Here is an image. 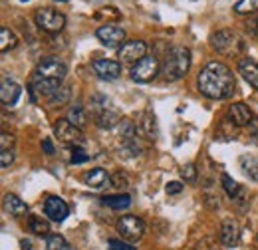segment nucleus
Wrapping results in <instances>:
<instances>
[{"mask_svg":"<svg viewBox=\"0 0 258 250\" xmlns=\"http://www.w3.org/2000/svg\"><path fill=\"white\" fill-rule=\"evenodd\" d=\"M256 28H258V22H256ZM256 32H258V30H256Z\"/></svg>","mask_w":258,"mask_h":250,"instance_id":"obj_40","label":"nucleus"},{"mask_svg":"<svg viewBox=\"0 0 258 250\" xmlns=\"http://www.w3.org/2000/svg\"><path fill=\"white\" fill-rule=\"evenodd\" d=\"M70 99V86H60L54 94L50 95V105H64Z\"/></svg>","mask_w":258,"mask_h":250,"instance_id":"obj_28","label":"nucleus"},{"mask_svg":"<svg viewBox=\"0 0 258 250\" xmlns=\"http://www.w3.org/2000/svg\"><path fill=\"white\" fill-rule=\"evenodd\" d=\"M97 40L103 44V46H107V48H117L119 44L123 46L125 42V30L123 28H119V26H115V24H105V26H101V28H97L96 32Z\"/></svg>","mask_w":258,"mask_h":250,"instance_id":"obj_10","label":"nucleus"},{"mask_svg":"<svg viewBox=\"0 0 258 250\" xmlns=\"http://www.w3.org/2000/svg\"><path fill=\"white\" fill-rule=\"evenodd\" d=\"M42 149H44L46 155H54V145H52L50 139H44V141H42Z\"/></svg>","mask_w":258,"mask_h":250,"instance_id":"obj_36","label":"nucleus"},{"mask_svg":"<svg viewBox=\"0 0 258 250\" xmlns=\"http://www.w3.org/2000/svg\"><path fill=\"white\" fill-rule=\"evenodd\" d=\"M197 88L209 99H228L234 94L236 82L230 68H226L223 62H209L199 72Z\"/></svg>","mask_w":258,"mask_h":250,"instance_id":"obj_1","label":"nucleus"},{"mask_svg":"<svg viewBox=\"0 0 258 250\" xmlns=\"http://www.w3.org/2000/svg\"><path fill=\"white\" fill-rule=\"evenodd\" d=\"M161 72V64L155 56H145L143 60H139L137 64H133L131 68V78L139 84H147L151 80L157 78V74Z\"/></svg>","mask_w":258,"mask_h":250,"instance_id":"obj_6","label":"nucleus"},{"mask_svg":"<svg viewBox=\"0 0 258 250\" xmlns=\"http://www.w3.org/2000/svg\"><path fill=\"white\" fill-rule=\"evenodd\" d=\"M103 205L117 209V211H123L131 205V197L129 195H107V197H103Z\"/></svg>","mask_w":258,"mask_h":250,"instance_id":"obj_23","label":"nucleus"},{"mask_svg":"<svg viewBox=\"0 0 258 250\" xmlns=\"http://www.w3.org/2000/svg\"><path fill=\"white\" fill-rule=\"evenodd\" d=\"M240 169L246 173L248 179L258 181V159L252 155H242L240 157Z\"/></svg>","mask_w":258,"mask_h":250,"instance_id":"obj_22","label":"nucleus"},{"mask_svg":"<svg viewBox=\"0 0 258 250\" xmlns=\"http://www.w3.org/2000/svg\"><path fill=\"white\" fill-rule=\"evenodd\" d=\"M107 246H109V250H135L131 244L121 242V240H115V238H111V240L107 242Z\"/></svg>","mask_w":258,"mask_h":250,"instance_id":"obj_33","label":"nucleus"},{"mask_svg":"<svg viewBox=\"0 0 258 250\" xmlns=\"http://www.w3.org/2000/svg\"><path fill=\"white\" fill-rule=\"evenodd\" d=\"M92 155H88L82 147H74V155H72V163L78 165V163H84V161H90Z\"/></svg>","mask_w":258,"mask_h":250,"instance_id":"obj_31","label":"nucleus"},{"mask_svg":"<svg viewBox=\"0 0 258 250\" xmlns=\"http://www.w3.org/2000/svg\"><path fill=\"white\" fill-rule=\"evenodd\" d=\"M94 72H96L97 78L105 80V82H113L121 76V64L115 62V60H107V58H101L92 64Z\"/></svg>","mask_w":258,"mask_h":250,"instance_id":"obj_11","label":"nucleus"},{"mask_svg":"<svg viewBox=\"0 0 258 250\" xmlns=\"http://www.w3.org/2000/svg\"><path fill=\"white\" fill-rule=\"evenodd\" d=\"M238 238H240V234H238V224L232 219L223 220V224H221V240H223V244L228 246V248H230V246H236V244H238Z\"/></svg>","mask_w":258,"mask_h":250,"instance_id":"obj_18","label":"nucleus"},{"mask_svg":"<svg viewBox=\"0 0 258 250\" xmlns=\"http://www.w3.org/2000/svg\"><path fill=\"white\" fill-rule=\"evenodd\" d=\"M228 117L236 127H244V125H250V121L254 119V113L246 103H232L228 107Z\"/></svg>","mask_w":258,"mask_h":250,"instance_id":"obj_16","label":"nucleus"},{"mask_svg":"<svg viewBox=\"0 0 258 250\" xmlns=\"http://www.w3.org/2000/svg\"><path fill=\"white\" fill-rule=\"evenodd\" d=\"M44 213L46 217L54 222H62L64 219H68L70 215V209L60 197H48L46 203H44Z\"/></svg>","mask_w":258,"mask_h":250,"instance_id":"obj_13","label":"nucleus"},{"mask_svg":"<svg viewBox=\"0 0 258 250\" xmlns=\"http://www.w3.org/2000/svg\"><path fill=\"white\" fill-rule=\"evenodd\" d=\"M28 226H30V230H32L34 234H38V236H50V224H48V220L46 219H40V217H30L28 220Z\"/></svg>","mask_w":258,"mask_h":250,"instance_id":"obj_25","label":"nucleus"},{"mask_svg":"<svg viewBox=\"0 0 258 250\" xmlns=\"http://www.w3.org/2000/svg\"><path fill=\"white\" fill-rule=\"evenodd\" d=\"M68 121H70V123H74L76 127H80V129H84L86 123H88L86 107H84V105H80V103L72 105V107H70V111H68Z\"/></svg>","mask_w":258,"mask_h":250,"instance_id":"obj_21","label":"nucleus"},{"mask_svg":"<svg viewBox=\"0 0 258 250\" xmlns=\"http://www.w3.org/2000/svg\"><path fill=\"white\" fill-rule=\"evenodd\" d=\"M46 250H72V246L62 234H50L46 238Z\"/></svg>","mask_w":258,"mask_h":250,"instance_id":"obj_26","label":"nucleus"},{"mask_svg":"<svg viewBox=\"0 0 258 250\" xmlns=\"http://www.w3.org/2000/svg\"><path fill=\"white\" fill-rule=\"evenodd\" d=\"M16 44H18V38L14 36V32L10 28H6V26H2L0 28V50L8 52V50L16 48Z\"/></svg>","mask_w":258,"mask_h":250,"instance_id":"obj_24","label":"nucleus"},{"mask_svg":"<svg viewBox=\"0 0 258 250\" xmlns=\"http://www.w3.org/2000/svg\"><path fill=\"white\" fill-rule=\"evenodd\" d=\"M117 232L121 234V238H125L129 242H137L145 234V224L139 217L125 215V217L117 220Z\"/></svg>","mask_w":258,"mask_h":250,"instance_id":"obj_7","label":"nucleus"},{"mask_svg":"<svg viewBox=\"0 0 258 250\" xmlns=\"http://www.w3.org/2000/svg\"><path fill=\"white\" fill-rule=\"evenodd\" d=\"M223 187H225V191H226V195L230 197V199H234L236 195H238V191H240V187H238V183L230 177V175H223Z\"/></svg>","mask_w":258,"mask_h":250,"instance_id":"obj_29","label":"nucleus"},{"mask_svg":"<svg viewBox=\"0 0 258 250\" xmlns=\"http://www.w3.org/2000/svg\"><path fill=\"white\" fill-rule=\"evenodd\" d=\"M252 141H254V145H258V131L252 133Z\"/></svg>","mask_w":258,"mask_h":250,"instance_id":"obj_38","label":"nucleus"},{"mask_svg":"<svg viewBox=\"0 0 258 250\" xmlns=\"http://www.w3.org/2000/svg\"><path fill=\"white\" fill-rule=\"evenodd\" d=\"M4 209L6 213H10L12 217H24L28 213V205L18 197V195H6L4 197Z\"/></svg>","mask_w":258,"mask_h":250,"instance_id":"obj_20","label":"nucleus"},{"mask_svg":"<svg viewBox=\"0 0 258 250\" xmlns=\"http://www.w3.org/2000/svg\"><path fill=\"white\" fill-rule=\"evenodd\" d=\"M238 74H240L254 90H258V64L254 62V60L242 58V60L238 62Z\"/></svg>","mask_w":258,"mask_h":250,"instance_id":"obj_19","label":"nucleus"},{"mask_svg":"<svg viewBox=\"0 0 258 250\" xmlns=\"http://www.w3.org/2000/svg\"><path fill=\"white\" fill-rule=\"evenodd\" d=\"M66 74H68V68L60 58H54V56H48V58H42L36 70H34V76L36 78H42V80H52V82H64Z\"/></svg>","mask_w":258,"mask_h":250,"instance_id":"obj_4","label":"nucleus"},{"mask_svg":"<svg viewBox=\"0 0 258 250\" xmlns=\"http://www.w3.org/2000/svg\"><path fill=\"white\" fill-rule=\"evenodd\" d=\"M105 103L107 101H103L101 105L94 103V107H96V123L101 129H111L117 123H121V119H119V113L115 109H111V107H105Z\"/></svg>","mask_w":258,"mask_h":250,"instance_id":"obj_14","label":"nucleus"},{"mask_svg":"<svg viewBox=\"0 0 258 250\" xmlns=\"http://www.w3.org/2000/svg\"><path fill=\"white\" fill-rule=\"evenodd\" d=\"M181 191H183V183H179V181L167 183V193H169V195H179Z\"/></svg>","mask_w":258,"mask_h":250,"instance_id":"obj_35","label":"nucleus"},{"mask_svg":"<svg viewBox=\"0 0 258 250\" xmlns=\"http://www.w3.org/2000/svg\"><path fill=\"white\" fill-rule=\"evenodd\" d=\"M236 14H254L258 12V0H238L234 4Z\"/></svg>","mask_w":258,"mask_h":250,"instance_id":"obj_27","label":"nucleus"},{"mask_svg":"<svg viewBox=\"0 0 258 250\" xmlns=\"http://www.w3.org/2000/svg\"><path fill=\"white\" fill-rule=\"evenodd\" d=\"M0 163H2V169H8V167L14 163V151H2Z\"/></svg>","mask_w":258,"mask_h":250,"instance_id":"obj_34","label":"nucleus"},{"mask_svg":"<svg viewBox=\"0 0 258 250\" xmlns=\"http://www.w3.org/2000/svg\"><path fill=\"white\" fill-rule=\"evenodd\" d=\"M22 248H24V250H30V242H26V240H22Z\"/></svg>","mask_w":258,"mask_h":250,"instance_id":"obj_37","label":"nucleus"},{"mask_svg":"<svg viewBox=\"0 0 258 250\" xmlns=\"http://www.w3.org/2000/svg\"><path fill=\"white\" fill-rule=\"evenodd\" d=\"M117 56L123 64H137L147 56V44L143 40H129L119 48Z\"/></svg>","mask_w":258,"mask_h":250,"instance_id":"obj_9","label":"nucleus"},{"mask_svg":"<svg viewBox=\"0 0 258 250\" xmlns=\"http://www.w3.org/2000/svg\"><path fill=\"white\" fill-rule=\"evenodd\" d=\"M211 46H213L219 54L226 56V58H238V56H242L244 50H246L244 38H242L238 32L230 30V28L215 32V34L211 36Z\"/></svg>","mask_w":258,"mask_h":250,"instance_id":"obj_3","label":"nucleus"},{"mask_svg":"<svg viewBox=\"0 0 258 250\" xmlns=\"http://www.w3.org/2000/svg\"><path fill=\"white\" fill-rule=\"evenodd\" d=\"M22 94V88L20 84H16L12 78L4 76L2 78V84H0V99L4 105H14L18 101V97Z\"/></svg>","mask_w":258,"mask_h":250,"instance_id":"obj_15","label":"nucleus"},{"mask_svg":"<svg viewBox=\"0 0 258 250\" xmlns=\"http://www.w3.org/2000/svg\"><path fill=\"white\" fill-rule=\"evenodd\" d=\"M38 28H42L44 32H50V34H58V32L64 30L66 26V16L62 12L54 10V8H40L36 10V16H34Z\"/></svg>","mask_w":258,"mask_h":250,"instance_id":"obj_5","label":"nucleus"},{"mask_svg":"<svg viewBox=\"0 0 258 250\" xmlns=\"http://www.w3.org/2000/svg\"><path fill=\"white\" fill-rule=\"evenodd\" d=\"M181 177H183L187 183H195V181H197V167H195V163H187V165L181 169Z\"/></svg>","mask_w":258,"mask_h":250,"instance_id":"obj_30","label":"nucleus"},{"mask_svg":"<svg viewBox=\"0 0 258 250\" xmlns=\"http://www.w3.org/2000/svg\"><path fill=\"white\" fill-rule=\"evenodd\" d=\"M137 131L141 137H145L147 141H155L159 137V129H157V119L151 111H143L137 119Z\"/></svg>","mask_w":258,"mask_h":250,"instance_id":"obj_12","label":"nucleus"},{"mask_svg":"<svg viewBox=\"0 0 258 250\" xmlns=\"http://www.w3.org/2000/svg\"><path fill=\"white\" fill-rule=\"evenodd\" d=\"M56 2H68V0H56Z\"/></svg>","mask_w":258,"mask_h":250,"instance_id":"obj_39","label":"nucleus"},{"mask_svg":"<svg viewBox=\"0 0 258 250\" xmlns=\"http://www.w3.org/2000/svg\"><path fill=\"white\" fill-rule=\"evenodd\" d=\"M54 133H56V137H58L62 143L74 145V147H82V145L86 143L82 129L76 127L74 123H70L68 119H58V121L54 123Z\"/></svg>","mask_w":258,"mask_h":250,"instance_id":"obj_8","label":"nucleus"},{"mask_svg":"<svg viewBox=\"0 0 258 250\" xmlns=\"http://www.w3.org/2000/svg\"><path fill=\"white\" fill-rule=\"evenodd\" d=\"M84 181H86L88 187L96 189V191L107 189L109 185H111V177H109V173H107L105 169H101V167H96V169L88 171V173L84 175Z\"/></svg>","mask_w":258,"mask_h":250,"instance_id":"obj_17","label":"nucleus"},{"mask_svg":"<svg viewBox=\"0 0 258 250\" xmlns=\"http://www.w3.org/2000/svg\"><path fill=\"white\" fill-rule=\"evenodd\" d=\"M191 68V52L185 46H173L167 50L161 64V76L167 82L181 80Z\"/></svg>","mask_w":258,"mask_h":250,"instance_id":"obj_2","label":"nucleus"},{"mask_svg":"<svg viewBox=\"0 0 258 250\" xmlns=\"http://www.w3.org/2000/svg\"><path fill=\"white\" fill-rule=\"evenodd\" d=\"M12 147H14V135L2 133V137H0V149L2 151H12Z\"/></svg>","mask_w":258,"mask_h":250,"instance_id":"obj_32","label":"nucleus"}]
</instances>
